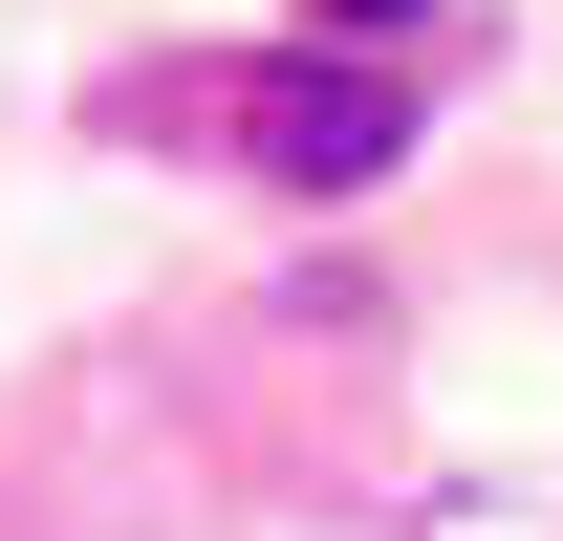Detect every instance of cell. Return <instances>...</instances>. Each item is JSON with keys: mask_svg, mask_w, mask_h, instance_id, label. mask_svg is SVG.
<instances>
[{"mask_svg": "<svg viewBox=\"0 0 563 541\" xmlns=\"http://www.w3.org/2000/svg\"><path fill=\"white\" fill-rule=\"evenodd\" d=\"M303 22H325V44H390V22H433V0H303Z\"/></svg>", "mask_w": 563, "mask_h": 541, "instance_id": "obj_2", "label": "cell"}, {"mask_svg": "<svg viewBox=\"0 0 563 541\" xmlns=\"http://www.w3.org/2000/svg\"><path fill=\"white\" fill-rule=\"evenodd\" d=\"M239 152H261L282 196H368V174L412 152V87H390V66H347V44H303V66H261V87H239Z\"/></svg>", "mask_w": 563, "mask_h": 541, "instance_id": "obj_1", "label": "cell"}]
</instances>
